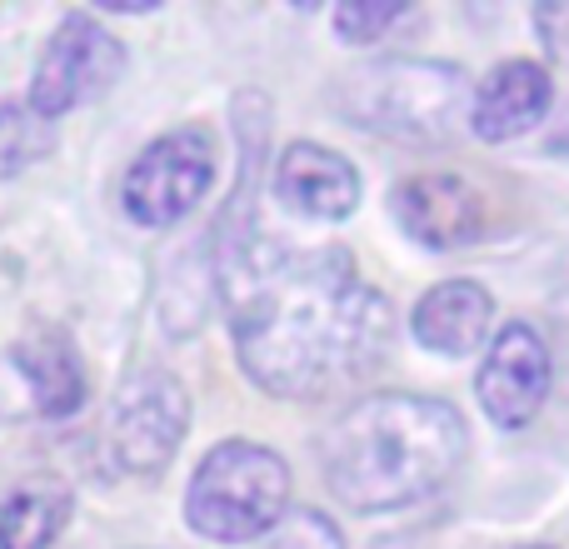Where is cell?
<instances>
[{"mask_svg":"<svg viewBox=\"0 0 569 549\" xmlns=\"http://www.w3.org/2000/svg\"><path fill=\"white\" fill-rule=\"evenodd\" d=\"M240 370L280 400L350 390L395 340L390 300L360 280L350 250H290L276 236H230L220 256Z\"/></svg>","mask_w":569,"mask_h":549,"instance_id":"1","label":"cell"},{"mask_svg":"<svg viewBox=\"0 0 569 549\" xmlns=\"http://www.w3.org/2000/svg\"><path fill=\"white\" fill-rule=\"evenodd\" d=\"M470 455V425L430 395H370L325 430L320 460L335 500L360 515L405 510L455 480Z\"/></svg>","mask_w":569,"mask_h":549,"instance_id":"2","label":"cell"},{"mask_svg":"<svg viewBox=\"0 0 569 549\" xmlns=\"http://www.w3.org/2000/svg\"><path fill=\"white\" fill-rule=\"evenodd\" d=\"M335 100L360 130L410 140V146H445L460 126H470L475 110V90L460 66L415 56L370 60L345 76Z\"/></svg>","mask_w":569,"mask_h":549,"instance_id":"3","label":"cell"},{"mask_svg":"<svg viewBox=\"0 0 569 549\" xmlns=\"http://www.w3.org/2000/svg\"><path fill=\"white\" fill-rule=\"evenodd\" d=\"M290 515V465L256 440H226L196 465L186 520L210 545L270 540Z\"/></svg>","mask_w":569,"mask_h":549,"instance_id":"4","label":"cell"},{"mask_svg":"<svg viewBox=\"0 0 569 549\" xmlns=\"http://www.w3.org/2000/svg\"><path fill=\"white\" fill-rule=\"evenodd\" d=\"M216 140L200 126H180L170 136L150 140L136 160H130L126 180H120V206L136 226L166 230L180 226L216 186Z\"/></svg>","mask_w":569,"mask_h":549,"instance_id":"5","label":"cell"},{"mask_svg":"<svg viewBox=\"0 0 569 549\" xmlns=\"http://www.w3.org/2000/svg\"><path fill=\"white\" fill-rule=\"evenodd\" d=\"M190 430V395L170 370H136L106 415L110 455L126 475H160Z\"/></svg>","mask_w":569,"mask_h":549,"instance_id":"6","label":"cell"},{"mask_svg":"<svg viewBox=\"0 0 569 549\" xmlns=\"http://www.w3.org/2000/svg\"><path fill=\"white\" fill-rule=\"evenodd\" d=\"M120 76H126V46L90 10H70L56 26V36L46 40V50H40L26 106L36 116L56 120L66 110L86 106V100L106 96Z\"/></svg>","mask_w":569,"mask_h":549,"instance_id":"7","label":"cell"},{"mask_svg":"<svg viewBox=\"0 0 569 549\" xmlns=\"http://www.w3.org/2000/svg\"><path fill=\"white\" fill-rule=\"evenodd\" d=\"M550 380L555 365L545 335L525 320H510L490 340V355L475 375V395H480V410L500 430H525L540 415V405L550 400Z\"/></svg>","mask_w":569,"mask_h":549,"instance_id":"8","label":"cell"},{"mask_svg":"<svg viewBox=\"0 0 569 549\" xmlns=\"http://www.w3.org/2000/svg\"><path fill=\"white\" fill-rule=\"evenodd\" d=\"M390 216L415 246L425 250H460L485 236V196L460 176H410L395 186Z\"/></svg>","mask_w":569,"mask_h":549,"instance_id":"9","label":"cell"},{"mask_svg":"<svg viewBox=\"0 0 569 549\" xmlns=\"http://www.w3.org/2000/svg\"><path fill=\"white\" fill-rule=\"evenodd\" d=\"M276 200L300 220H350L360 206V170L330 146L295 140L276 160Z\"/></svg>","mask_w":569,"mask_h":549,"instance_id":"10","label":"cell"},{"mask_svg":"<svg viewBox=\"0 0 569 549\" xmlns=\"http://www.w3.org/2000/svg\"><path fill=\"white\" fill-rule=\"evenodd\" d=\"M550 100H555L550 70L535 66V60H505L475 86L470 130L480 140H490V146H500V140H515L530 126H540Z\"/></svg>","mask_w":569,"mask_h":549,"instance_id":"11","label":"cell"},{"mask_svg":"<svg viewBox=\"0 0 569 549\" xmlns=\"http://www.w3.org/2000/svg\"><path fill=\"white\" fill-rule=\"evenodd\" d=\"M490 320H495V300L485 285L445 280V285H435L430 295H420V305H415V315H410V330L430 355L465 360V355H475L485 345Z\"/></svg>","mask_w":569,"mask_h":549,"instance_id":"12","label":"cell"},{"mask_svg":"<svg viewBox=\"0 0 569 549\" xmlns=\"http://www.w3.org/2000/svg\"><path fill=\"white\" fill-rule=\"evenodd\" d=\"M16 370L26 375L30 400H36L40 415H70L86 400V370L76 360V345L56 330L30 335L16 350Z\"/></svg>","mask_w":569,"mask_h":549,"instance_id":"13","label":"cell"},{"mask_svg":"<svg viewBox=\"0 0 569 549\" xmlns=\"http://www.w3.org/2000/svg\"><path fill=\"white\" fill-rule=\"evenodd\" d=\"M70 520V495L60 485H26L0 505V549H50Z\"/></svg>","mask_w":569,"mask_h":549,"instance_id":"14","label":"cell"},{"mask_svg":"<svg viewBox=\"0 0 569 549\" xmlns=\"http://www.w3.org/2000/svg\"><path fill=\"white\" fill-rule=\"evenodd\" d=\"M266 549H345V535L330 515L320 510H290L276 525V535L266 540Z\"/></svg>","mask_w":569,"mask_h":549,"instance_id":"15","label":"cell"},{"mask_svg":"<svg viewBox=\"0 0 569 549\" xmlns=\"http://www.w3.org/2000/svg\"><path fill=\"white\" fill-rule=\"evenodd\" d=\"M400 16H405L400 6H340L330 20H335V30H340V40L370 46V40H380Z\"/></svg>","mask_w":569,"mask_h":549,"instance_id":"16","label":"cell"},{"mask_svg":"<svg viewBox=\"0 0 569 549\" xmlns=\"http://www.w3.org/2000/svg\"><path fill=\"white\" fill-rule=\"evenodd\" d=\"M535 30H540L545 50L560 66H569V0H560V6H535Z\"/></svg>","mask_w":569,"mask_h":549,"instance_id":"17","label":"cell"}]
</instances>
